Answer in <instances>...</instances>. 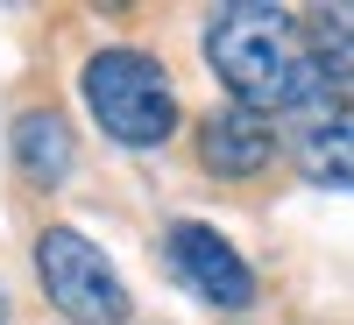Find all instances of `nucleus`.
<instances>
[{
    "label": "nucleus",
    "mask_w": 354,
    "mask_h": 325,
    "mask_svg": "<svg viewBox=\"0 0 354 325\" xmlns=\"http://www.w3.org/2000/svg\"><path fill=\"white\" fill-rule=\"evenodd\" d=\"M205 57H213L220 85H234V106H248V113H305L326 92V78H319L312 50L298 43L290 14L262 8V0H241V8L213 14Z\"/></svg>",
    "instance_id": "f257e3e1"
},
{
    "label": "nucleus",
    "mask_w": 354,
    "mask_h": 325,
    "mask_svg": "<svg viewBox=\"0 0 354 325\" xmlns=\"http://www.w3.org/2000/svg\"><path fill=\"white\" fill-rule=\"evenodd\" d=\"M78 85H85L93 121L113 141H128V149H156V141H170L177 92H170V78H163L156 57H142V50H100Z\"/></svg>",
    "instance_id": "f03ea898"
},
{
    "label": "nucleus",
    "mask_w": 354,
    "mask_h": 325,
    "mask_svg": "<svg viewBox=\"0 0 354 325\" xmlns=\"http://www.w3.org/2000/svg\"><path fill=\"white\" fill-rule=\"evenodd\" d=\"M36 276H43L50 304L64 311L71 325H121L128 318L121 276H113L106 255L85 241V233H71V226H50L43 241H36Z\"/></svg>",
    "instance_id": "7ed1b4c3"
},
{
    "label": "nucleus",
    "mask_w": 354,
    "mask_h": 325,
    "mask_svg": "<svg viewBox=\"0 0 354 325\" xmlns=\"http://www.w3.org/2000/svg\"><path fill=\"white\" fill-rule=\"evenodd\" d=\"M163 255H170L177 283H192V290H198V297L213 304V311H248V304H255V276H248V262L234 255L213 226H198V219L170 226Z\"/></svg>",
    "instance_id": "20e7f679"
},
{
    "label": "nucleus",
    "mask_w": 354,
    "mask_h": 325,
    "mask_svg": "<svg viewBox=\"0 0 354 325\" xmlns=\"http://www.w3.org/2000/svg\"><path fill=\"white\" fill-rule=\"evenodd\" d=\"M270 156H277V135L248 106H213L198 121V163L213 170V177H255Z\"/></svg>",
    "instance_id": "39448f33"
},
{
    "label": "nucleus",
    "mask_w": 354,
    "mask_h": 325,
    "mask_svg": "<svg viewBox=\"0 0 354 325\" xmlns=\"http://www.w3.org/2000/svg\"><path fill=\"white\" fill-rule=\"evenodd\" d=\"M8 149H15L28 184H64L71 177V121L50 113V106H28L15 121V135H8Z\"/></svg>",
    "instance_id": "423d86ee"
},
{
    "label": "nucleus",
    "mask_w": 354,
    "mask_h": 325,
    "mask_svg": "<svg viewBox=\"0 0 354 325\" xmlns=\"http://www.w3.org/2000/svg\"><path fill=\"white\" fill-rule=\"evenodd\" d=\"M298 170L312 177V184H340L354 191V106H333V113H319V121L298 135Z\"/></svg>",
    "instance_id": "0eeeda50"
},
{
    "label": "nucleus",
    "mask_w": 354,
    "mask_h": 325,
    "mask_svg": "<svg viewBox=\"0 0 354 325\" xmlns=\"http://www.w3.org/2000/svg\"><path fill=\"white\" fill-rule=\"evenodd\" d=\"M305 50H312V64L319 78H340L354 85V0H333V8H312V28H305Z\"/></svg>",
    "instance_id": "6e6552de"
},
{
    "label": "nucleus",
    "mask_w": 354,
    "mask_h": 325,
    "mask_svg": "<svg viewBox=\"0 0 354 325\" xmlns=\"http://www.w3.org/2000/svg\"><path fill=\"white\" fill-rule=\"evenodd\" d=\"M0 325H8V304H0Z\"/></svg>",
    "instance_id": "1a4fd4ad"
}]
</instances>
